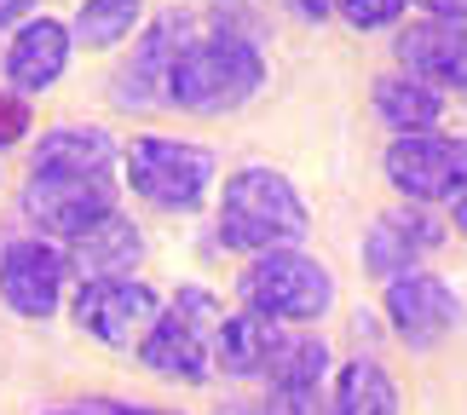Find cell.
<instances>
[{"label": "cell", "mask_w": 467, "mask_h": 415, "mask_svg": "<svg viewBox=\"0 0 467 415\" xmlns=\"http://www.w3.org/2000/svg\"><path fill=\"white\" fill-rule=\"evenodd\" d=\"M260 381L289 404H312L317 410V392L329 381V347L317 335H277L272 358H265Z\"/></svg>", "instance_id": "2e32d148"}, {"label": "cell", "mask_w": 467, "mask_h": 415, "mask_svg": "<svg viewBox=\"0 0 467 415\" xmlns=\"http://www.w3.org/2000/svg\"><path fill=\"white\" fill-rule=\"evenodd\" d=\"M381 312H387L392 335H399L410 352H427V347H439V340L462 323V300H456V288L444 277H433V272L416 265V272L387 277Z\"/></svg>", "instance_id": "9c48e42d"}, {"label": "cell", "mask_w": 467, "mask_h": 415, "mask_svg": "<svg viewBox=\"0 0 467 415\" xmlns=\"http://www.w3.org/2000/svg\"><path fill=\"white\" fill-rule=\"evenodd\" d=\"M161 312V295L133 277V272H116V277H81L76 300H69V317L87 340L99 347H139V335L156 323Z\"/></svg>", "instance_id": "52a82bcc"}, {"label": "cell", "mask_w": 467, "mask_h": 415, "mask_svg": "<svg viewBox=\"0 0 467 415\" xmlns=\"http://www.w3.org/2000/svg\"><path fill=\"white\" fill-rule=\"evenodd\" d=\"M381 168L392 179V191H404L410 202L433 208V202H456L467 191V139L462 133H399L387 144Z\"/></svg>", "instance_id": "8992f818"}, {"label": "cell", "mask_w": 467, "mask_h": 415, "mask_svg": "<svg viewBox=\"0 0 467 415\" xmlns=\"http://www.w3.org/2000/svg\"><path fill=\"white\" fill-rule=\"evenodd\" d=\"M329 415H399V381L381 358H347L329 375Z\"/></svg>", "instance_id": "ac0fdd59"}, {"label": "cell", "mask_w": 467, "mask_h": 415, "mask_svg": "<svg viewBox=\"0 0 467 415\" xmlns=\"http://www.w3.org/2000/svg\"><path fill=\"white\" fill-rule=\"evenodd\" d=\"M451 208H456V231H462V237H467V191L456 196V202H451Z\"/></svg>", "instance_id": "f1b7e54d"}, {"label": "cell", "mask_w": 467, "mask_h": 415, "mask_svg": "<svg viewBox=\"0 0 467 415\" xmlns=\"http://www.w3.org/2000/svg\"><path fill=\"white\" fill-rule=\"evenodd\" d=\"M29 173H69V179H110L116 185V139L104 128H52L29 156Z\"/></svg>", "instance_id": "9a60e30c"}, {"label": "cell", "mask_w": 467, "mask_h": 415, "mask_svg": "<svg viewBox=\"0 0 467 415\" xmlns=\"http://www.w3.org/2000/svg\"><path fill=\"white\" fill-rule=\"evenodd\" d=\"M277 323L272 317H260V312H225L220 317V335H213V369H225V375H237V381H260V369H265V358H272L277 347Z\"/></svg>", "instance_id": "e0dca14e"}, {"label": "cell", "mask_w": 467, "mask_h": 415, "mask_svg": "<svg viewBox=\"0 0 467 415\" xmlns=\"http://www.w3.org/2000/svg\"><path fill=\"white\" fill-rule=\"evenodd\" d=\"M139 12H145V0H87V6L76 12V29L69 35H81L87 47H116V41L133 35Z\"/></svg>", "instance_id": "44dd1931"}, {"label": "cell", "mask_w": 467, "mask_h": 415, "mask_svg": "<svg viewBox=\"0 0 467 415\" xmlns=\"http://www.w3.org/2000/svg\"><path fill=\"white\" fill-rule=\"evenodd\" d=\"M29 12H35V0H0V29H6V24L17 29V24H24Z\"/></svg>", "instance_id": "d4e9b609"}, {"label": "cell", "mask_w": 467, "mask_h": 415, "mask_svg": "<svg viewBox=\"0 0 467 415\" xmlns=\"http://www.w3.org/2000/svg\"><path fill=\"white\" fill-rule=\"evenodd\" d=\"M243 306L272 323H317L335 306V277L329 265L312 260L306 248H265L243 265Z\"/></svg>", "instance_id": "5b68a950"}, {"label": "cell", "mask_w": 467, "mask_h": 415, "mask_svg": "<svg viewBox=\"0 0 467 415\" xmlns=\"http://www.w3.org/2000/svg\"><path fill=\"white\" fill-rule=\"evenodd\" d=\"M335 12L347 17L352 29H387V24H399L410 12V0H340Z\"/></svg>", "instance_id": "7402d4cb"}, {"label": "cell", "mask_w": 467, "mask_h": 415, "mask_svg": "<svg viewBox=\"0 0 467 415\" xmlns=\"http://www.w3.org/2000/svg\"><path fill=\"white\" fill-rule=\"evenodd\" d=\"M168 64H173V24H150L145 41L133 47V58L116 69V104L121 110H145L168 93Z\"/></svg>", "instance_id": "d6986e66"}, {"label": "cell", "mask_w": 467, "mask_h": 415, "mask_svg": "<svg viewBox=\"0 0 467 415\" xmlns=\"http://www.w3.org/2000/svg\"><path fill=\"white\" fill-rule=\"evenodd\" d=\"M427 6H433V17H462L467 24V0H427Z\"/></svg>", "instance_id": "4316f807"}, {"label": "cell", "mask_w": 467, "mask_h": 415, "mask_svg": "<svg viewBox=\"0 0 467 415\" xmlns=\"http://www.w3.org/2000/svg\"><path fill=\"white\" fill-rule=\"evenodd\" d=\"M64 288H69V260H64L58 243L12 237L0 248V300H6L17 317L47 323L64 306Z\"/></svg>", "instance_id": "ba28073f"}, {"label": "cell", "mask_w": 467, "mask_h": 415, "mask_svg": "<svg viewBox=\"0 0 467 415\" xmlns=\"http://www.w3.org/2000/svg\"><path fill=\"white\" fill-rule=\"evenodd\" d=\"M110 415H179V410H150V404H104Z\"/></svg>", "instance_id": "83f0119b"}, {"label": "cell", "mask_w": 467, "mask_h": 415, "mask_svg": "<svg viewBox=\"0 0 467 415\" xmlns=\"http://www.w3.org/2000/svg\"><path fill=\"white\" fill-rule=\"evenodd\" d=\"M29 128H35L29 104L17 99V93H0V150H6V144H24V139H29Z\"/></svg>", "instance_id": "603a6c76"}, {"label": "cell", "mask_w": 467, "mask_h": 415, "mask_svg": "<svg viewBox=\"0 0 467 415\" xmlns=\"http://www.w3.org/2000/svg\"><path fill=\"white\" fill-rule=\"evenodd\" d=\"M248 415H317V410H312V404H289V399H277V392H272V399L254 404Z\"/></svg>", "instance_id": "cb8c5ba5"}, {"label": "cell", "mask_w": 467, "mask_h": 415, "mask_svg": "<svg viewBox=\"0 0 467 415\" xmlns=\"http://www.w3.org/2000/svg\"><path fill=\"white\" fill-rule=\"evenodd\" d=\"M69 35L58 17H24L6 41V81L12 93H47L52 81L69 69Z\"/></svg>", "instance_id": "4fadbf2b"}, {"label": "cell", "mask_w": 467, "mask_h": 415, "mask_svg": "<svg viewBox=\"0 0 467 415\" xmlns=\"http://www.w3.org/2000/svg\"><path fill=\"white\" fill-rule=\"evenodd\" d=\"M404 76L427 81L433 93H467V24L462 17H416L399 47Z\"/></svg>", "instance_id": "8fae6325"}, {"label": "cell", "mask_w": 467, "mask_h": 415, "mask_svg": "<svg viewBox=\"0 0 467 415\" xmlns=\"http://www.w3.org/2000/svg\"><path fill=\"white\" fill-rule=\"evenodd\" d=\"M439 243H444V225L421 202H410V208H392V213H381V220L369 225L364 265L375 277H399V272H416Z\"/></svg>", "instance_id": "7c38bea8"}, {"label": "cell", "mask_w": 467, "mask_h": 415, "mask_svg": "<svg viewBox=\"0 0 467 415\" xmlns=\"http://www.w3.org/2000/svg\"><path fill=\"white\" fill-rule=\"evenodd\" d=\"M121 173H128V191L139 202H150L161 213H196L213 191V161L208 144L191 139H168V133H139L121 156Z\"/></svg>", "instance_id": "277c9868"}, {"label": "cell", "mask_w": 467, "mask_h": 415, "mask_svg": "<svg viewBox=\"0 0 467 415\" xmlns=\"http://www.w3.org/2000/svg\"><path fill=\"white\" fill-rule=\"evenodd\" d=\"M225 248L237 254H265V248H300V237L312 231V208L295 191L289 173L277 168H237L225 173L220 213H213Z\"/></svg>", "instance_id": "7a4b0ae2"}, {"label": "cell", "mask_w": 467, "mask_h": 415, "mask_svg": "<svg viewBox=\"0 0 467 415\" xmlns=\"http://www.w3.org/2000/svg\"><path fill=\"white\" fill-rule=\"evenodd\" d=\"M265 87V58L260 47L237 29H213L202 41H185L173 47V64H168V104L191 116H231L243 110Z\"/></svg>", "instance_id": "6da1fadb"}, {"label": "cell", "mask_w": 467, "mask_h": 415, "mask_svg": "<svg viewBox=\"0 0 467 415\" xmlns=\"http://www.w3.org/2000/svg\"><path fill=\"white\" fill-rule=\"evenodd\" d=\"M116 208V185L110 179H69V173H29L24 185V213L47 237H76L99 220V213Z\"/></svg>", "instance_id": "30bf717a"}, {"label": "cell", "mask_w": 467, "mask_h": 415, "mask_svg": "<svg viewBox=\"0 0 467 415\" xmlns=\"http://www.w3.org/2000/svg\"><path fill=\"white\" fill-rule=\"evenodd\" d=\"M225 306L208 288H179V295L156 312V323L139 335V364L150 375H168V381L202 387L213 375V335H220Z\"/></svg>", "instance_id": "3957f363"}, {"label": "cell", "mask_w": 467, "mask_h": 415, "mask_svg": "<svg viewBox=\"0 0 467 415\" xmlns=\"http://www.w3.org/2000/svg\"><path fill=\"white\" fill-rule=\"evenodd\" d=\"M52 415H110L104 404H93V410H52Z\"/></svg>", "instance_id": "f546056e"}, {"label": "cell", "mask_w": 467, "mask_h": 415, "mask_svg": "<svg viewBox=\"0 0 467 415\" xmlns=\"http://www.w3.org/2000/svg\"><path fill=\"white\" fill-rule=\"evenodd\" d=\"M289 6H295L300 17H329V12L340 6V0H289Z\"/></svg>", "instance_id": "484cf974"}, {"label": "cell", "mask_w": 467, "mask_h": 415, "mask_svg": "<svg viewBox=\"0 0 467 415\" xmlns=\"http://www.w3.org/2000/svg\"><path fill=\"white\" fill-rule=\"evenodd\" d=\"M375 116H381L392 133H427V128H439V116H444V93H433L427 81L399 69V76L375 81Z\"/></svg>", "instance_id": "ffe728a7"}, {"label": "cell", "mask_w": 467, "mask_h": 415, "mask_svg": "<svg viewBox=\"0 0 467 415\" xmlns=\"http://www.w3.org/2000/svg\"><path fill=\"white\" fill-rule=\"evenodd\" d=\"M139 254H145V243H139V225L128 220V213H99L87 231H76V237L64 243V260L69 272L81 277H116V272H133Z\"/></svg>", "instance_id": "5bb4252c"}]
</instances>
